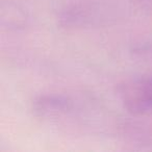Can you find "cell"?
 <instances>
[{
    "instance_id": "6da1fadb",
    "label": "cell",
    "mask_w": 152,
    "mask_h": 152,
    "mask_svg": "<svg viewBox=\"0 0 152 152\" xmlns=\"http://www.w3.org/2000/svg\"><path fill=\"white\" fill-rule=\"evenodd\" d=\"M118 95L130 114H152V75L124 81L118 87Z\"/></svg>"
},
{
    "instance_id": "7a4b0ae2",
    "label": "cell",
    "mask_w": 152,
    "mask_h": 152,
    "mask_svg": "<svg viewBox=\"0 0 152 152\" xmlns=\"http://www.w3.org/2000/svg\"><path fill=\"white\" fill-rule=\"evenodd\" d=\"M73 108V102L69 97L56 94L38 96L32 101V110L41 118H52L65 115Z\"/></svg>"
},
{
    "instance_id": "3957f363",
    "label": "cell",
    "mask_w": 152,
    "mask_h": 152,
    "mask_svg": "<svg viewBox=\"0 0 152 152\" xmlns=\"http://www.w3.org/2000/svg\"><path fill=\"white\" fill-rule=\"evenodd\" d=\"M94 10L89 5H72L61 12L58 24L65 28H78L92 24L95 20Z\"/></svg>"
},
{
    "instance_id": "277c9868",
    "label": "cell",
    "mask_w": 152,
    "mask_h": 152,
    "mask_svg": "<svg viewBox=\"0 0 152 152\" xmlns=\"http://www.w3.org/2000/svg\"><path fill=\"white\" fill-rule=\"evenodd\" d=\"M1 25L7 29H21L28 23V14L23 7L13 2L1 5Z\"/></svg>"
},
{
    "instance_id": "5b68a950",
    "label": "cell",
    "mask_w": 152,
    "mask_h": 152,
    "mask_svg": "<svg viewBox=\"0 0 152 152\" xmlns=\"http://www.w3.org/2000/svg\"><path fill=\"white\" fill-rule=\"evenodd\" d=\"M137 5L145 11H152V0H134Z\"/></svg>"
}]
</instances>
